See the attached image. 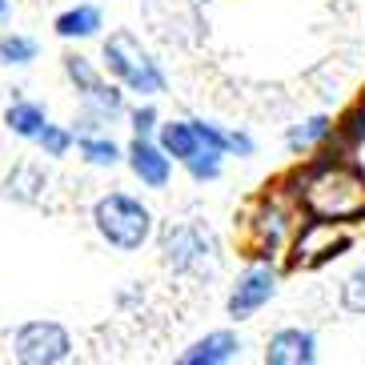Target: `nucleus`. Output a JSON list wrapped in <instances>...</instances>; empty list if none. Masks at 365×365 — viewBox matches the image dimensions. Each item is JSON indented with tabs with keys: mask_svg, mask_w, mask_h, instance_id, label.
<instances>
[{
	"mask_svg": "<svg viewBox=\"0 0 365 365\" xmlns=\"http://www.w3.org/2000/svg\"><path fill=\"white\" fill-rule=\"evenodd\" d=\"M125 157H129V169L140 177V185H149V189H165V185H169L173 157L165 153L161 140L137 137V133H133V145L125 149Z\"/></svg>",
	"mask_w": 365,
	"mask_h": 365,
	"instance_id": "1a4fd4ad",
	"label": "nucleus"
},
{
	"mask_svg": "<svg viewBox=\"0 0 365 365\" xmlns=\"http://www.w3.org/2000/svg\"><path fill=\"white\" fill-rule=\"evenodd\" d=\"M161 145L177 165L189 169L193 181H217L221 157H229V129L209 120H169L161 125Z\"/></svg>",
	"mask_w": 365,
	"mask_h": 365,
	"instance_id": "f257e3e1",
	"label": "nucleus"
},
{
	"mask_svg": "<svg viewBox=\"0 0 365 365\" xmlns=\"http://www.w3.org/2000/svg\"><path fill=\"white\" fill-rule=\"evenodd\" d=\"M36 145L44 149V157H65L73 149V133L61 129V125H44V133L36 137Z\"/></svg>",
	"mask_w": 365,
	"mask_h": 365,
	"instance_id": "a211bd4d",
	"label": "nucleus"
},
{
	"mask_svg": "<svg viewBox=\"0 0 365 365\" xmlns=\"http://www.w3.org/2000/svg\"><path fill=\"white\" fill-rule=\"evenodd\" d=\"M36 61V41L33 36H21V33H12V36H0V65H33Z\"/></svg>",
	"mask_w": 365,
	"mask_h": 365,
	"instance_id": "dca6fc26",
	"label": "nucleus"
},
{
	"mask_svg": "<svg viewBox=\"0 0 365 365\" xmlns=\"http://www.w3.org/2000/svg\"><path fill=\"white\" fill-rule=\"evenodd\" d=\"M105 68L117 76L129 93H140V97H157V93H165L161 65H157L149 48H145L133 33H125V29L105 41Z\"/></svg>",
	"mask_w": 365,
	"mask_h": 365,
	"instance_id": "20e7f679",
	"label": "nucleus"
},
{
	"mask_svg": "<svg viewBox=\"0 0 365 365\" xmlns=\"http://www.w3.org/2000/svg\"><path fill=\"white\" fill-rule=\"evenodd\" d=\"M341 305L349 313H365V269H357V273H349V277H345Z\"/></svg>",
	"mask_w": 365,
	"mask_h": 365,
	"instance_id": "6ab92c4d",
	"label": "nucleus"
},
{
	"mask_svg": "<svg viewBox=\"0 0 365 365\" xmlns=\"http://www.w3.org/2000/svg\"><path fill=\"white\" fill-rule=\"evenodd\" d=\"M76 149H81V157L88 165H97V169H113L120 161V149L108 137H97V133H85V137L76 140Z\"/></svg>",
	"mask_w": 365,
	"mask_h": 365,
	"instance_id": "4468645a",
	"label": "nucleus"
},
{
	"mask_svg": "<svg viewBox=\"0 0 365 365\" xmlns=\"http://www.w3.org/2000/svg\"><path fill=\"white\" fill-rule=\"evenodd\" d=\"M193 4H213V0H193Z\"/></svg>",
	"mask_w": 365,
	"mask_h": 365,
	"instance_id": "b1692460",
	"label": "nucleus"
},
{
	"mask_svg": "<svg viewBox=\"0 0 365 365\" xmlns=\"http://www.w3.org/2000/svg\"><path fill=\"white\" fill-rule=\"evenodd\" d=\"M12 197H21V201H36V189H44V177L33 169V165H21V169L9 173V181H4Z\"/></svg>",
	"mask_w": 365,
	"mask_h": 365,
	"instance_id": "f3484780",
	"label": "nucleus"
},
{
	"mask_svg": "<svg viewBox=\"0 0 365 365\" xmlns=\"http://www.w3.org/2000/svg\"><path fill=\"white\" fill-rule=\"evenodd\" d=\"M233 357H241V337L229 329H217L189 345L181 354V361L185 365H221V361H233Z\"/></svg>",
	"mask_w": 365,
	"mask_h": 365,
	"instance_id": "9b49d317",
	"label": "nucleus"
},
{
	"mask_svg": "<svg viewBox=\"0 0 365 365\" xmlns=\"http://www.w3.org/2000/svg\"><path fill=\"white\" fill-rule=\"evenodd\" d=\"M93 225L113 249L133 253L153 237V213L129 193H108L93 205Z\"/></svg>",
	"mask_w": 365,
	"mask_h": 365,
	"instance_id": "7ed1b4c3",
	"label": "nucleus"
},
{
	"mask_svg": "<svg viewBox=\"0 0 365 365\" xmlns=\"http://www.w3.org/2000/svg\"><path fill=\"white\" fill-rule=\"evenodd\" d=\"M305 201L317 217L337 221V217H349L365 205V181L349 169H325L305 185Z\"/></svg>",
	"mask_w": 365,
	"mask_h": 365,
	"instance_id": "39448f33",
	"label": "nucleus"
},
{
	"mask_svg": "<svg viewBox=\"0 0 365 365\" xmlns=\"http://www.w3.org/2000/svg\"><path fill=\"white\" fill-rule=\"evenodd\" d=\"M325 137H329V117H309L305 125H293V129L285 133V145L297 153V149H313V145H322Z\"/></svg>",
	"mask_w": 365,
	"mask_h": 365,
	"instance_id": "2eb2a0df",
	"label": "nucleus"
},
{
	"mask_svg": "<svg viewBox=\"0 0 365 365\" xmlns=\"http://www.w3.org/2000/svg\"><path fill=\"white\" fill-rule=\"evenodd\" d=\"M161 261L185 277H209L221 265V241L201 221H177L161 233Z\"/></svg>",
	"mask_w": 365,
	"mask_h": 365,
	"instance_id": "f03ea898",
	"label": "nucleus"
},
{
	"mask_svg": "<svg viewBox=\"0 0 365 365\" xmlns=\"http://www.w3.org/2000/svg\"><path fill=\"white\" fill-rule=\"evenodd\" d=\"M261 241H269V249L281 245V237H285V217H281V209H261Z\"/></svg>",
	"mask_w": 365,
	"mask_h": 365,
	"instance_id": "aec40b11",
	"label": "nucleus"
},
{
	"mask_svg": "<svg viewBox=\"0 0 365 365\" xmlns=\"http://www.w3.org/2000/svg\"><path fill=\"white\" fill-rule=\"evenodd\" d=\"M269 365H313L317 361V337L309 329H277L265 349Z\"/></svg>",
	"mask_w": 365,
	"mask_h": 365,
	"instance_id": "9d476101",
	"label": "nucleus"
},
{
	"mask_svg": "<svg viewBox=\"0 0 365 365\" xmlns=\"http://www.w3.org/2000/svg\"><path fill=\"white\" fill-rule=\"evenodd\" d=\"M273 293H277V273H273L269 265H253V269H245V273L237 277L233 293H229V301H225V309H229L233 322H245V317H253L261 305L273 301Z\"/></svg>",
	"mask_w": 365,
	"mask_h": 365,
	"instance_id": "6e6552de",
	"label": "nucleus"
},
{
	"mask_svg": "<svg viewBox=\"0 0 365 365\" xmlns=\"http://www.w3.org/2000/svg\"><path fill=\"white\" fill-rule=\"evenodd\" d=\"M56 36H65V41H85V36H97L101 33V9L97 4H76V9L61 12L56 16Z\"/></svg>",
	"mask_w": 365,
	"mask_h": 365,
	"instance_id": "ddd939ff",
	"label": "nucleus"
},
{
	"mask_svg": "<svg viewBox=\"0 0 365 365\" xmlns=\"http://www.w3.org/2000/svg\"><path fill=\"white\" fill-rule=\"evenodd\" d=\"M65 73L76 85V93H81V105H85V120H81V125H85V129L108 125V120H117L120 113H125L120 88L105 85V76L88 65L85 56H65Z\"/></svg>",
	"mask_w": 365,
	"mask_h": 365,
	"instance_id": "423d86ee",
	"label": "nucleus"
},
{
	"mask_svg": "<svg viewBox=\"0 0 365 365\" xmlns=\"http://www.w3.org/2000/svg\"><path fill=\"white\" fill-rule=\"evenodd\" d=\"M12 357L24 365H56L73 357V337L56 322H29L12 333Z\"/></svg>",
	"mask_w": 365,
	"mask_h": 365,
	"instance_id": "0eeeda50",
	"label": "nucleus"
},
{
	"mask_svg": "<svg viewBox=\"0 0 365 365\" xmlns=\"http://www.w3.org/2000/svg\"><path fill=\"white\" fill-rule=\"evenodd\" d=\"M229 153H237V157H253V140H249L245 133L229 129Z\"/></svg>",
	"mask_w": 365,
	"mask_h": 365,
	"instance_id": "4be33fe9",
	"label": "nucleus"
},
{
	"mask_svg": "<svg viewBox=\"0 0 365 365\" xmlns=\"http://www.w3.org/2000/svg\"><path fill=\"white\" fill-rule=\"evenodd\" d=\"M133 133L137 137H153V129H157V108L153 105H140V108H133Z\"/></svg>",
	"mask_w": 365,
	"mask_h": 365,
	"instance_id": "412c9836",
	"label": "nucleus"
},
{
	"mask_svg": "<svg viewBox=\"0 0 365 365\" xmlns=\"http://www.w3.org/2000/svg\"><path fill=\"white\" fill-rule=\"evenodd\" d=\"M4 16H9V0H0V21H4Z\"/></svg>",
	"mask_w": 365,
	"mask_h": 365,
	"instance_id": "5701e85b",
	"label": "nucleus"
},
{
	"mask_svg": "<svg viewBox=\"0 0 365 365\" xmlns=\"http://www.w3.org/2000/svg\"><path fill=\"white\" fill-rule=\"evenodd\" d=\"M4 125H9L16 137L36 140L44 133V125H48V113H44V105H36V101H12V105L4 108Z\"/></svg>",
	"mask_w": 365,
	"mask_h": 365,
	"instance_id": "f8f14e48",
	"label": "nucleus"
}]
</instances>
